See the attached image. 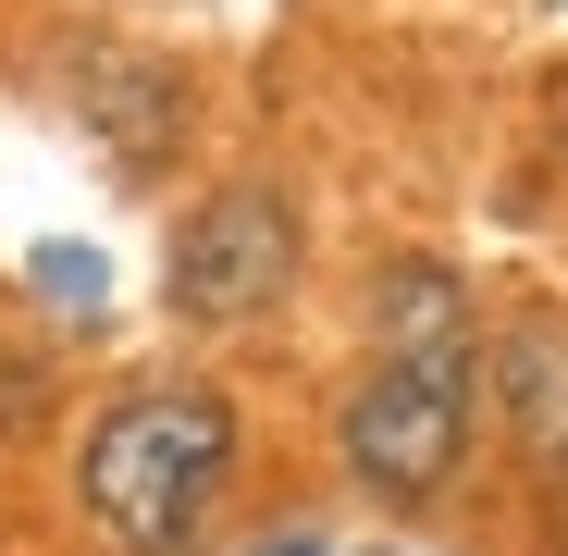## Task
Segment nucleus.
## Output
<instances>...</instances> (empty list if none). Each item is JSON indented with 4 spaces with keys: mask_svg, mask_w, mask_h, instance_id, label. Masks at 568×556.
Instances as JSON below:
<instances>
[{
    "mask_svg": "<svg viewBox=\"0 0 568 556\" xmlns=\"http://www.w3.org/2000/svg\"><path fill=\"white\" fill-rule=\"evenodd\" d=\"M469 396H483V334H469L457 272L408 260L384 272V334H371V371L346 396V483L384 507H433L469 457Z\"/></svg>",
    "mask_w": 568,
    "mask_h": 556,
    "instance_id": "obj_1",
    "label": "nucleus"
},
{
    "mask_svg": "<svg viewBox=\"0 0 568 556\" xmlns=\"http://www.w3.org/2000/svg\"><path fill=\"white\" fill-rule=\"evenodd\" d=\"M235 396H211V384H136V396H112L100 421H87V445H74V507L100 519L112 544H136V556H161V544H185L211 507H223V483H235Z\"/></svg>",
    "mask_w": 568,
    "mask_h": 556,
    "instance_id": "obj_2",
    "label": "nucleus"
},
{
    "mask_svg": "<svg viewBox=\"0 0 568 556\" xmlns=\"http://www.w3.org/2000/svg\"><path fill=\"white\" fill-rule=\"evenodd\" d=\"M297 285V199L284 185H211L173 223V310L185 322H260Z\"/></svg>",
    "mask_w": 568,
    "mask_h": 556,
    "instance_id": "obj_3",
    "label": "nucleus"
},
{
    "mask_svg": "<svg viewBox=\"0 0 568 556\" xmlns=\"http://www.w3.org/2000/svg\"><path fill=\"white\" fill-rule=\"evenodd\" d=\"M507 421L568 457V334H507Z\"/></svg>",
    "mask_w": 568,
    "mask_h": 556,
    "instance_id": "obj_4",
    "label": "nucleus"
},
{
    "mask_svg": "<svg viewBox=\"0 0 568 556\" xmlns=\"http://www.w3.org/2000/svg\"><path fill=\"white\" fill-rule=\"evenodd\" d=\"M260 556H334V544H322V532H272Z\"/></svg>",
    "mask_w": 568,
    "mask_h": 556,
    "instance_id": "obj_5",
    "label": "nucleus"
}]
</instances>
